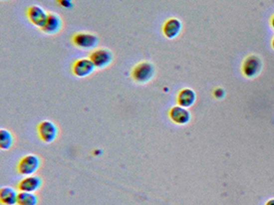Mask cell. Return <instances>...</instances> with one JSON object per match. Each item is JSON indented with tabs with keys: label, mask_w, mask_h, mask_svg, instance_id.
Instances as JSON below:
<instances>
[{
	"label": "cell",
	"mask_w": 274,
	"mask_h": 205,
	"mask_svg": "<svg viewBox=\"0 0 274 205\" xmlns=\"http://www.w3.org/2000/svg\"><path fill=\"white\" fill-rule=\"evenodd\" d=\"M155 75V67L150 62L137 64L132 70V78L138 83H147Z\"/></svg>",
	"instance_id": "6da1fadb"
},
{
	"label": "cell",
	"mask_w": 274,
	"mask_h": 205,
	"mask_svg": "<svg viewBox=\"0 0 274 205\" xmlns=\"http://www.w3.org/2000/svg\"><path fill=\"white\" fill-rule=\"evenodd\" d=\"M40 164L41 161L38 156L34 155V154H28V155L20 159L16 169H18L19 174L23 176H33L40 167Z\"/></svg>",
	"instance_id": "7a4b0ae2"
},
{
	"label": "cell",
	"mask_w": 274,
	"mask_h": 205,
	"mask_svg": "<svg viewBox=\"0 0 274 205\" xmlns=\"http://www.w3.org/2000/svg\"><path fill=\"white\" fill-rule=\"evenodd\" d=\"M37 132L39 139L45 144H51L56 141L59 130L57 125L49 120H44L38 124Z\"/></svg>",
	"instance_id": "3957f363"
},
{
	"label": "cell",
	"mask_w": 274,
	"mask_h": 205,
	"mask_svg": "<svg viewBox=\"0 0 274 205\" xmlns=\"http://www.w3.org/2000/svg\"><path fill=\"white\" fill-rule=\"evenodd\" d=\"M90 59L98 69H104L112 63L113 57L110 50L106 48H98L91 54Z\"/></svg>",
	"instance_id": "277c9868"
},
{
	"label": "cell",
	"mask_w": 274,
	"mask_h": 205,
	"mask_svg": "<svg viewBox=\"0 0 274 205\" xmlns=\"http://www.w3.org/2000/svg\"><path fill=\"white\" fill-rule=\"evenodd\" d=\"M72 42L74 45L81 49H92L99 43V38L91 33L79 32L73 35Z\"/></svg>",
	"instance_id": "5b68a950"
},
{
	"label": "cell",
	"mask_w": 274,
	"mask_h": 205,
	"mask_svg": "<svg viewBox=\"0 0 274 205\" xmlns=\"http://www.w3.org/2000/svg\"><path fill=\"white\" fill-rule=\"evenodd\" d=\"M26 14L30 23H32L34 26H36L40 29L44 26L48 15V13H46V11L38 5L29 6L27 8Z\"/></svg>",
	"instance_id": "8992f818"
},
{
	"label": "cell",
	"mask_w": 274,
	"mask_h": 205,
	"mask_svg": "<svg viewBox=\"0 0 274 205\" xmlns=\"http://www.w3.org/2000/svg\"><path fill=\"white\" fill-rule=\"evenodd\" d=\"M96 69L91 59H79L74 62L72 66V72L76 77L84 78L91 75Z\"/></svg>",
	"instance_id": "52a82bcc"
},
{
	"label": "cell",
	"mask_w": 274,
	"mask_h": 205,
	"mask_svg": "<svg viewBox=\"0 0 274 205\" xmlns=\"http://www.w3.org/2000/svg\"><path fill=\"white\" fill-rule=\"evenodd\" d=\"M168 116L170 120L179 125H185L190 121L191 114L187 110V108L181 106H175L168 111Z\"/></svg>",
	"instance_id": "ba28073f"
},
{
	"label": "cell",
	"mask_w": 274,
	"mask_h": 205,
	"mask_svg": "<svg viewBox=\"0 0 274 205\" xmlns=\"http://www.w3.org/2000/svg\"><path fill=\"white\" fill-rule=\"evenodd\" d=\"M182 22L179 19L170 18L166 20L162 26L163 35L168 39H175L182 32Z\"/></svg>",
	"instance_id": "9c48e42d"
},
{
	"label": "cell",
	"mask_w": 274,
	"mask_h": 205,
	"mask_svg": "<svg viewBox=\"0 0 274 205\" xmlns=\"http://www.w3.org/2000/svg\"><path fill=\"white\" fill-rule=\"evenodd\" d=\"M261 69H262V62L259 58H257L255 56L249 57L245 61L243 66V72L249 78H253L258 75Z\"/></svg>",
	"instance_id": "30bf717a"
},
{
	"label": "cell",
	"mask_w": 274,
	"mask_h": 205,
	"mask_svg": "<svg viewBox=\"0 0 274 205\" xmlns=\"http://www.w3.org/2000/svg\"><path fill=\"white\" fill-rule=\"evenodd\" d=\"M42 186V180L37 176H28L27 178H24L19 184L18 189L21 192H30L34 193Z\"/></svg>",
	"instance_id": "8fae6325"
},
{
	"label": "cell",
	"mask_w": 274,
	"mask_h": 205,
	"mask_svg": "<svg viewBox=\"0 0 274 205\" xmlns=\"http://www.w3.org/2000/svg\"><path fill=\"white\" fill-rule=\"evenodd\" d=\"M63 26L60 15L54 12H49L47 15V20L41 30L46 34H56L61 31Z\"/></svg>",
	"instance_id": "7c38bea8"
},
{
	"label": "cell",
	"mask_w": 274,
	"mask_h": 205,
	"mask_svg": "<svg viewBox=\"0 0 274 205\" xmlns=\"http://www.w3.org/2000/svg\"><path fill=\"white\" fill-rule=\"evenodd\" d=\"M196 101V94L191 89H183L177 97L178 105L184 108H189L194 105Z\"/></svg>",
	"instance_id": "4fadbf2b"
},
{
	"label": "cell",
	"mask_w": 274,
	"mask_h": 205,
	"mask_svg": "<svg viewBox=\"0 0 274 205\" xmlns=\"http://www.w3.org/2000/svg\"><path fill=\"white\" fill-rule=\"evenodd\" d=\"M0 201L4 205H14L18 201V193L10 187H3L0 190Z\"/></svg>",
	"instance_id": "5bb4252c"
},
{
	"label": "cell",
	"mask_w": 274,
	"mask_h": 205,
	"mask_svg": "<svg viewBox=\"0 0 274 205\" xmlns=\"http://www.w3.org/2000/svg\"><path fill=\"white\" fill-rule=\"evenodd\" d=\"M38 197L36 194L30 192H21L18 194V205H37Z\"/></svg>",
	"instance_id": "9a60e30c"
},
{
	"label": "cell",
	"mask_w": 274,
	"mask_h": 205,
	"mask_svg": "<svg viewBox=\"0 0 274 205\" xmlns=\"http://www.w3.org/2000/svg\"><path fill=\"white\" fill-rule=\"evenodd\" d=\"M13 144V138L10 131L5 128L0 130V148L2 150H8Z\"/></svg>",
	"instance_id": "2e32d148"
},
{
	"label": "cell",
	"mask_w": 274,
	"mask_h": 205,
	"mask_svg": "<svg viewBox=\"0 0 274 205\" xmlns=\"http://www.w3.org/2000/svg\"><path fill=\"white\" fill-rule=\"evenodd\" d=\"M57 2L65 8H71L73 6V0H57Z\"/></svg>",
	"instance_id": "e0dca14e"
},
{
	"label": "cell",
	"mask_w": 274,
	"mask_h": 205,
	"mask_svg": "<svg viewBox=\"0 0 274 205\" xmlns=\"http://www.w3.org/2000/svg\"><path fill=\"white\" fill-rule=\"evenodd\" d=\"M214 94H215V97L218 98V99H221V98L224 97V91L222 89H217Z\"/></svg>",
	"instance_id": "ac0fdd59"
},
{
	"label": "cell",
	"mask_w": 274,
	"mask_h": 205,
	"mask_svg": "<svg viewBox=\"0 0 274 205\" xmlns=\"http://www.w3.org/2000/svg\"><path fill=\"white\" fill-rule=\"evenodd\" d=\"M266 205H274V199L269 200V201L267 202V204H266Z\"/></svg>",
	"instance_id": "d6986e66"
},
{
	"label": "cell",
	"mask_w": 274,
	"mask_h": 205,
	"mask_svg": "<svg viewBox=\"0 0 274 205\" xmlns=\"http://www.w3.org/2000/svg\"><path fill=\"white\" fill-rule=\"evenodd\" d=\"M271 25H272V27H273V29H274V15H273V18H272V20H271Z\"/></svg>",
	"instance_id": "ffe728a7"
},
{
	"label": "cell",
	"mask_w": 274,
	"mask_h": 205,
	"mask_svg": "<svg viewBox=\"0 0 274 205\" xmlns=\"http://www.w3.org/2000/svg\"><path fill=\"white\" fill-rule=\"evenodd\" d=\"M272 45H273V48H274V38H273V42H272Z\"/></svg>",
	"instance_id": "44dd1931"
}]
</instances>
